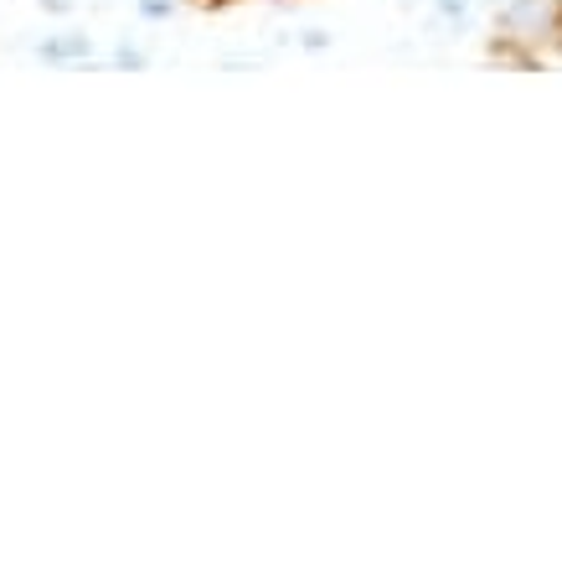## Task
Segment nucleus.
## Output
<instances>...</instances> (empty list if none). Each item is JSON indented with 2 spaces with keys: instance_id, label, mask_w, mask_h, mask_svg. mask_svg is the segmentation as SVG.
<instances>
[{
  "instance_id": "1",
  "label": "nucleus",
  "mask_w": 562,
  "mask_h": 562,
  "mask_svg": "<svg viewBox=\"0 0 562 562\" xmlns=\"http://www.w3.org/2000/svg\"><path fill=\"white\" fill-rule=\"evenodd\" d=\"M547 47H562V0H501L491 57L512 68H537Z\"/></svg>"
},
{
  "instance_id": "2",
  "label": "nucleus",
  "mask_w": 562,
  "mask_h": 562,
  "mask_svg": "<svg viewBox=\"0 0 562 562\" xmlns=\"http://www.w3.org/2000/svg\"><path fill=\"white\" fill-rule=\"evenodd\" d=\"M36 63H47V68H93L99 63V42L88 32H47L36 42Z\"/></svg>"
},
{
  "instance_id": "3",
  "label": "nucleus",
  "mask_w": 562,
  "mask_h": 562,
  "mask_svg": "<svg viewBox=\"0 0 562 562\" xmlns=\"http://www.w3.org/2000/svg\"><path fill=\"white\" fill-rule=\"evenodd\" d=\"M109 68H120V72H145V68H150V57H145V47H139V42H120V47L109 52Z\"/></svg>"
},
{
  "instance_id": "4",
  "label": "nucleus",
  "mask_w": 562,
  "mask_h": 562,
  "mask_svg": "<svg viewBox=\"0 0 562 562\" xmlns=\"http://www.w3.org/2000/svg\"><path fill=\"white\" fill-rule=\"evenodd\" d=\"M470 11H475V0H434V16L443 26H470Z\"/></svg>"
},
{
  "instance_id": "5",
  "label": "nucleus",
  "mask_w": 562,
  "mask_h": 562,
  "mask_svg": "<svg viewBox=\"0 0 562 562\" xmlns=\"http://www.w3.org/2000/svg\"><path fill=\"white\" fill-rule=\"evenodd\" d=\"M176 11H181V0H135L139 21H171Z\"/></svg>"
},
{
  "instance_id": "6",
  "label": "nucleus",
  "mask_w": 562,
  "mask_h": 562,
  "mask_svg": "<svg viewBox=\"0 0 562 562\" xmlns=\"http://www.w3.org/2000/svg\"><path fill=\"white\" fill-rule=\"evenodd\" d=\"M330 42H336V36L325 32V26H305V32H300V52H325Z\"/></svg>"
},
{
  "instance_id": "7",
  "label": "nucleus",
  "mask_w": 562,
  "mask_h": 562,
  "mask_svg": "<svg viewBox=\"0 0 562 562\" xmlns=\"http://www.w3.org/2000/svg\"><path fill=\"white\" fill-rule=\"evenodd\" d=\"M42 11H52V16H68L72 0H42Z\"/></svg>"
},
{
  "instance_id": "8",
  "label": "nucleus",
  "mask_w": 562,
  "mask_h": 562,
  "mask_svg": "<svg viewBox=\"0 0 562 562\" xmlns=\"http://www.w3.org/2000/svg\"><path fill=\"white\" fill-rule=\"evenodd\" d=\"M196 5H212V11H222V5H233V0H196ZM269 5H284V0H269Z\"/></svg>"
}]
</instances>
